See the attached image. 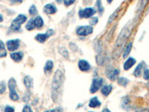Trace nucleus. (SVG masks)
Returning <instances> with one entry per match:
<instances>
[{
  "instance_id": "f257e3e1",
  "label": "nucleus",
  "mask_w": 149,
  "mask_h": 112,
  "mask_svg": "<svg viewBox=\"0 0 149 112\" xmlns=\"http://www.w3.org/2000/svg\"><path fill=\"white\" fill-rule=\"evenodd\" d=\"M63 74L60 70L56 71L52 82V93L51 97L55 102H57L59 99V94H61L62 85H63Z\"/></svg>"
},
{
  "instance_id": "f03ea898",
  "label": "nucleus",
  "mask_w": 149,
  "mask_h": 112,
  "mask_svg": "<svg viewBox=\"0 0 149 112\" xmlns=\"http://www.w3.org/2000/svg\"><path fill=\"white\" fill-rule=\"evenodd\" d=\"M129 28L128 26L125 27L122 32H121L120 35L119 36V38H118L117 41L116 43V45H115V49H119V47H122V46L124 45V43H125L126 40L130 36V33L131 32V29L129 30Z\"/></svg>"
},
{
  "instance_id": "7ed1b4c3",
  "label": "nucleus",
  "mask_w": 149,
  "mask_h": 112,
  "mask_svg": "<svg viewBox=\"0 0 149 112\" xmlns=\"http://www.w3.org/2000/svg\"><path fill=\"white\" fill-rule=\"evenodd\" d=\"M27 20V17L25 16L24 14H19L16 17L11 25V28L13 31H18L20 29V26L23 23H25Z\"/></svg>"
},
{
  "instance_id": "20e7f679",
  "label": "nucleus",
  "mask_w": 149,
  "mask_h": 112,
  "mask_svg": "<svg viewBox=\"0 0 149 112\" xmlns=\"http://www.w3.org/2000/svg\"><path fill=\"white\" fill-rule=\"evenodd\" d=\"M16 80L14 78H11L8 82V88H9V91H10L9 96H10L11 99L13 101H17L19 98H20V96L17 94L16 89H15L16 88Z\"/></svg>"
},
{
  "instance_id": "39448f33",
  "label": "nucleus",
  "mask_w": 149,
  "mask_h": 112,
  "mask_svg": "<svg viewBox=\"0 0 149 112\" xmlns=\"http://www.w3.org/2000/svg\"><path fill=\"white\" fill-rule=\"evenodd\" d=\"M103 85V79L101 77H98V78H95L92 80V85L90 87V92L92 93H95L96 92L99 90L101 87Z\"/></svg>"
},
{
  "instance_id": "423d86ee",
  "label": "nucleus",
  "mask_w": 149,
  "mask_h": 112,
  "mask_svg": "<svg viewBox=\"0 0 149 112\" xmlns=\"http://www.w3.org/2000/svg\"><path fill=\"white\" fill-rule=\"evenodd\" d=\"M92 32H93L92 27L89 26H80L76 30L77 34L79 36H87L92 34Z\"/></svg>"
},
{
  "instance_id": "0eeeda50",
  "label": "nucleus",
  "mask_w": 149,
  "mask_h": 112,
  "mask_svg": "<svg viewBox=\"0 0 149 112\" xmlns=\"http://www.w3.org/2000/svg\"><path fill=\"white\" fill-rule=\"evenodd\" d=\"M96 13V11L92 8H87L80 10L78 12L80 18H90Z\"/></svg>"
},
{
  "instance_id": "6e6552de",
  "label": "nucleus",
  "mask_w": 149,
  "mask_h": 112,
  "mask_svg": "<svg viewBox=\"0 0 149 112\" xmlns=\"http://www.w3.org/2000/svg\"><path fill=\"white\" fill-rule=\"evenodd\" d=\"M119 74V70L118 69H114L111 67H107L106 70V75L110 80H116V77Z\"/></svg>"
},
{
  "instance_id": "1a4fd4ad",
  "label": "nucleus",
  "mask_w": 149,
  "mask_h": 112,
  "mask_svg": "<svg viewBox=\"0 0 149 112\" xmlns=\"http://www.w3.org/2000/svg\"><path fill=\"white\" fill-rule=\"evenodd\" d=\"M54 33L53 30L49 29L47 31V32L45 34H38L37 36H36V40L37 41L40 42V43H44V42L46 40L49 38L51 35H52Z\"/></svg>"
},
{
  "instance_id": "9d476101",
  "label": "nucleus",
  "mask_w": 149,
  "mask_h": 112,
  "mask_svg": "<svg viewBox=\"0 0 149 112\" xmlns=\"http://www.w3.org/2000/svg\"><path fill=\"white\" fill-rule=\"evenodd\" d=\"M20 41L19 39L8 40V41L7 42V46H8V50L11 52L15 51V50L17 49L18 48H19V46H20Z\"/></svg>"
},
{
  "instance_id": "9b49d317",
  "label": "nucleus",
  "mask_w": 149,
  "mask_h": 112,
  "mask_svg": "<svg viewBox=\"0 0 149 112\" xmlns=\"http://www.w3.org/2000/svg\"><path fill=\"white\" fill-rule=\"evenodd\" d=\"M57 9L54 5L47 4L43 8V12L46 14H54L57 12Z\"/></svg>"
},
{
  "instance_id": "f8f14e48",
  "label": "nucleus",
  "mask_w": 149,
  "mask_h": 112,
  "mask_svg": "<svg viewBox=\"0 0 149 112\" xmlns=\"http://www.w3.org/2000/svg\"><path fill=\"white\" fill-rule=\"evenodd\" d=\"M78 67L83 72H87L90 69V65L88 61H85V60H80L78 62Z\"/></svg>"
},
{
  "instance_id": "ddd939ff",
  "label": "nucleus",
  "mask_w": 149,
  "mask_h": 112,
  "mask_svg": "<svg viewBox=\"0 0 149 112\" xmlns=\"http://www.w3.org/2000/svg\"><path fill=\"white\" fill-rule=\"evenodd\" d=\"M136 64V60L133 58H129L124 64V69L125 70H128L130 68H131L133 65Z\"/></svg>"
},
{
  "instance_id": "4468645a",
  "label": "nucleus",
  "mask_w": 149,
  "mask_h": 112,
  "mask_svg": "<svg viewBox=\"0 0 149 112\" xmlns=\"http://www.w3.org/2000/svg\"><path fill=\"white\" fill-rule=\"evenodd\" d=\"M22 57H23V53L22 52H14V53L11 54V58L16 62H20L22 59Z\"/></svg>"
},
{
  "instance_id": "2eb2a0df",
  "label": "nucleus",
  "mask_w": 149,
  "mask_h": 112,
  "mask_svg": "<svg viewBox=\"0 0 149 112\" xmlns=\"http://www.w3.org/2000/svg\"><path fill=\"white\" fill-rule=\"evenodd\" d=\"M102 105L101 102L98 99L97 97H93L90 99V102L89 103V106L90 108H97V107H99Z\"/></svg>"
},
{
  "instance_id": "dca6fc26",
  "label": "nucleus",
  "mask_w": 149,
  "mask_h": 112,
  "mask_svg": "<svg viewBox=\"0 0 149 112\" xmlns=\"http://www.w3.org/2000/svg\"><path fill=\"white\" fill-rule=\"evenodd\" d=\"M24 85L28 89H31L33 87V79L29 76H27L24 78Z\"/></svg>"
},
{
  "instance_id": "f3484780",
  "label": "nucleus",
  "mask_w": 149,
  "mask_h": 112,
  "mask_svg": "<svg viewBox=\"0 0 149 112\" xmlns=\"http://www.w3.org/2000/svg\"><path fill=\"white\" fill-rule=\"evenodd\" d=\"M34 23L35 27L40 28L41 27H43L44 23H43V20L42 19L41 17L37 16L35 19H34Z\"/></svg>"
},
{
  "instance_id": "a211bd4d",
  "label": "nucleus",
  "mask_w": 149,
  "mask_h": 112,
  "mask_svg": "<svg viewBox=\"0 0 149 112\" xmlns=\"http://www.w3.org/2000/svg\"><path fill=\"white\" fill-rule=\"evenodd\" d=\"M113 90V86L112 85H106V86H104L102 89V93L104 96H107L108 95L110 94V92Z\"/></svg>"
},
{
  "instance_id": "6ab92c4d",
  "label": "nucleus",
  "mask_w": 149,
  "mask_h": 112,
  "mask_svg": "<svg viewBox=\"0 0 149 112\" xmlns=\"http://www.w3.org/2000/svg\"><path fill=\"white\" fill-rule=\"evenodd\" d=\"M6 55H7V52H6L4 43L2 40H0V58L6 57Z\"/></svg>"
},
{
  "instance_id": "aec40b11",
  "label": "nucleus",
  "mask_w": 149,
  "mask_h": 112,
  "mask_svg": "<svg viewBox=\"0 0 149 112\" xmlns=\"http://www.w3.org/2000/svg\"><path fill=\"white\" fill-rule=\"evenodd\" d=\"M132 45H133L132 42L129 43L128 45H127V46H126L125 49V51H124V52H123V58H126L128 57V55H129L130 52H131V51Z\"/></svg>"
},
{
  "instance_id": "412c9836",
  "label": "nucleus",
  "mask_w": 149,
  "mask_h": 112,
  "mask_svg": "<svg viewBox=\"0 0 149 112\" xmlns=\"http://www.w3.org/2000/svg\"><path fill=\"white\" fill-rule=\"evenodd\" d=\"M53 61H46V63H45V67H44V72L45 73H49L50 71L52 70L53 68Z\"/></svg>"
},
{
  "instance_id": "4be33fe9",
  "label": "nucleus",
  "mask_w": 149,
  "mask_h": 112,
  "mask_svg": "<svg viewBox=\"0 0 149 112\" xmlns=\"http://www.w3.org/2000/svg\"><path fill=\"white\" fill-rule=\"evenodd\" d=\"M144 63H140L137 67H136L135 70H134V76L136 77H139L142 73V70L143 68Z\"/></svg>"
},
{
  "instance_id": "5701e85b",
  "label": "nucleus",
  "mask_w": 149,
  "mask_h": 112,
  "mask_svg": "<svg viewBox=\"0 0 149 112\" xmlns=\"http://www.w3.org/2000/svg\"><path fill=\"white\" fill-rule=\"evenodd\" d=\"M128 82H129V80L126 79V78H124V77H121V78H119V79H118V83H119V85H121V86H127Z\"/></svg>"
},
{
  "instance_id": "b1692460",
  "label": "nucleus",
  "mask_w": 149,
  "mask_h": 112,
  "mask_svg": "<svg viewBox=\"0 0 149 112\" xmlns=\"http://www.w3.org/2000/svg\"><path fill=\"white\" fill-rule=\"evenodd\" d=\"M26 29L28 30V31H32L33 30L34 28H35V26H34V19H30L28 22V23L26 24Z\"/></svg>"
},
{
  "instance_id": "393cba45",
  "label": "nucleus",
  "mask_w": 149,
  "mask_h": 112,
  "mask_svg": "<svg viewBox=\"0 0 149 112\" xmlns=\"http://www.w3.org/2000/svg\"><path fill=\"white\" fill-rule=\"evenodd\" d=\"M28 12H29V14H31V15H33V16L36 15V14H37V8H36V6L34 5H32L30 7Z\"/></svg>"
},
{
  "instance_id": "a878e982",
  "label": "nucleus",
  "mask_w": 149,
  "mask_h": 112,
  "mask_svg": "<svg viewBox=\"0 0 149 112\" xmlns=\"http://www.w3.org/2000/svg\"><path fill=\"white\" fill-rule=\"evenodd\" d=\"M97 7H98V12L102 14V12L104 11V8H103V6L102 5V1L101 0H97Z\"/></svg>"
},
{
  "instance_id": "bb28decb",
  "label": "nucleus",
  "mask_w": 149,
  "mask_h": 112,
  "mask_svg": "<svg viewBox=\"0 0 149 112\" xmlns=\"http://www.w3.org/2000/svg\"><path fill=\"white\" fill-rule=\"evenodd\" d=\"M119 8H118L117 10H116V11L114 12L113 14H112L111 17H110V19H109V20H108V23H112V22H113L114 20H115V18L116 17V15H117V14H118V12H119Z\"/></svg>"
},
{
  "instance_id": "cd10ccee",
  "label": "nucleus",
  "mask_w": 149,
  "mask_h": 112,
  "mask_svg": "<svg viewBox=\"0 0 149 112\" xmlns=\"http://www.w3.org/2000/svg\"><path fill=\"white\" fill-rule=\"evenodd\" d=\"M6 91V85L4 82H0V94H2Z\"/></svg>"
},
{
  "instance_id": "c85d7f7f",
  "label": "nucleus",
  "mask_w": 149,
  "mask_h": 112,
  "mask_svg": "<svg viewBox=\"0 0 149 112\" xmlns=\"http://www.w3.org/2000/svg\"><path fill=\"white\" fill-rule=\"evenodd\" d=\"M148 2V0H141V2L139 3V5H140V8H139V10L142 11L145 8V5L147 4V2Z\"/></svg>"
},
{
  "instance_id": "c756f323",
  "label": "nucleus",
  "mask_w": 149,
  "mask_h": 112,
  "mask_svg": "<svg viewBox=\"0 0 149 112\" xmlns=\"http://www.w3.org/2000/svg\"><path fill=\"white\" fill-rule=\"evenodd\" d=\"M98 21V19L97 17H92V19L90 21V24L91 26H95L96 24H97Z\"/></svg>"
},
{
  "instance_id": "7c9ffc66",
  "label": "nucleus",
  "mask_w": 149,
  "mask_h": 112,
  "mask_svg": "<svg viewBox=\"0 0 149 112\" xmlns=\"http://www.w3.org/2000/svg\"><path fill=\"white\" fill-rule=\"evenodd\" d=\"M75 2V0H63V2L66 6H69L71 5H73L74 2Z\"/></svg>"
},
{
  "instance_id": "2f4dec72",
  "label": "nucleus",
  "mask_w": 149,
  "mask_h": 112,
  "mask_svg": "<svg viewBox=\"0 0 149 112\" xmlns=\"http://www.w3.org/2000/svg\"><path fill=\"white\" fill-rule=\"evenodd\" d=\"M144 79L145 80H149V70H145V72H144Z\"/></svg>"
},
{
  "instance_id": "473e14b6",
  "label": "nucleus",
  "mask_w": 149,
  "mask_h": 112,
  "mask_svg": "<svg viewBox=\"0 0 149 112\" xmlns=\"http://www.w3.org/2000/svg\"><path fill=\"white\" fill-rule=\"evenodd\" d=\"M5 111L6 112H14V108H12L11 106H6V108H5Z\"/></svg>"
},
{
  "instance_id": "72a5a7b5",
  "label": "nucleus",
  "mask_w": 149,
  "mask_h": 112,
  "mask_svg": "<svg viewBox=\"0 0 149 112\" xmlns=\"http://www.w3.org/2000/svg\"><path fill=\"white\" fill-rule=\"evenodd\" d=\"M22 111L23 112H26V111L32 112V108H30L29 105H26V106L23 108V109H22Z\"/></svg>"
},
{
  "instance_id": "f704fd0d",
  "label": "nucleus",
  "mask_w": 149,
  "mask_h": 112,
  "mask_svg": "<svg viewBox=\"0 0 149 112\" xmlns=\"http://www.w3.org/2000/svg\"><path fill=\"white\" fill-rule=\"evenodd\" d=\"M23 0H11V2L13 3V4H15V3H21Z\"/></svg>"
},
{
  "instance_id": "c9c22d12",
  "label": "nucleus",
  "mask_w": 149,
  "mask_h": 112,
  "mask_svg": "<svg viewBox=\"0 0 149 112\" xmlns=\"http://www.w3.org/2000/svg\"><path fill=\"white\" fill-rule=\"evenodd\" d=\"M2 21H3V17H2V15L0 14V23H1V22H2Z\"/></svg>"
},
{
  "instance_id": "e433bc0d",
  "label": "nucleus",
  "mask_w": 149,
  "mask_h": 112,
  "mask_svg": "<svg viewBox=\"0 0 149 112\" xmlns=\"http://www.w3.org/2000/svg\"><path fill=\"white\" fill-rule=\"evenodd\" d=\"M58 3H61L62 2H63V0H56Z\"/></svg>"
},
{
  "instance_id": "4c0bfd02",
  "label": "nucleus",
  "mask_w": 149,
  "mask_h": 112,
  "mask_svg": "<svg viewBox=\"0 0 149 112\" xmlns=\"http://www.w3.org/2000/svg\"><path fill=\"white\" fill-rule=\"evenodd\" d=\"M107 1L108 3H111V2H113V0H107Z\"/></svg>"
}]
</instances>
